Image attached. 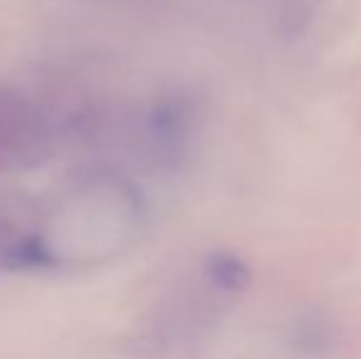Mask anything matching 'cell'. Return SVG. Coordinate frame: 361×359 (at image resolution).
Instances as JSON below:
<instances>
[{
  "mask_svg": "<svg viewBox=\"0 0 361 359\" xmlns=\"http://www.w3.org/2000/svg\"><path fill=\"white\" fill-rule=\"evenodd\" d=\"M47 123L30 101L0 91V168L39 160L47 148Z\"/></svg>",
  "mask_w": 361,
  "mask_h": 359,
  "instance_id": "6da1fadb",
  "label": "cell"
},
{
  "mask_svg": "<svg viewBox=\"0 0 361 359\" xmlns=\"http://www.w3.org/2000/svg\"><path fill=\"white\" fill-rule=\"evenodd\" d=\"M204 269L209 283L221 293H241L251 281V271L243 264V259H238L236 254H228V251L209 254Z\"/></svg>",
  "mask_w": 361,
  "mask_h": 359,
  "instance_id": "7a4b0ae2",
  "label": "cell"
}]
</instances>
